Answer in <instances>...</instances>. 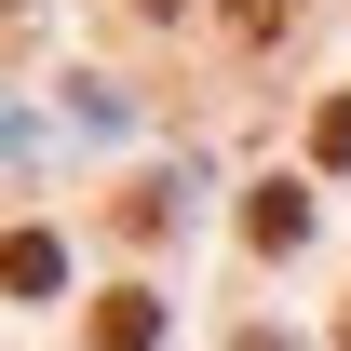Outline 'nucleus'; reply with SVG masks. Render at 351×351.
Here are the masks:
<instances>
[{"label": "nucleus", "instance_id": "1", "mask_svg": "<svg viewBox=\"0 0 351 351\" xmlns=\"http://www.w3.org/2000/svg\"><path fill=\"white\" fill-rule=\"evenodd\" d=\"M243 243H257V257H284V243H311V189H298V176H270L257 203H243Z\"/></svg>", "mask_w": 351, "mask_h": 351}, {"label": "nucleus", "instance_id": "2", "mask_svg": "<svg viewBox=\"0 0 351 351\" xmlns=\"http://www.w3.org/2000/svg\"><path fill=\"white\" fill-rule=\"evenodd\" d=\"M162 338V298H149V284H108V298H95V351H149Z\"/></svg>", "mask_w": 351, "mask_h": 351}, {"label": "nucleus", "instance_id": "3", "mask_svg": "<svg viewBox=\"0 0 351 351\" xmlns=\"http://www.w3.org/2000/svg\"><path fill=\"white\" fill-rule=\"evenodd\" d=\"M0 284H14V298H54V284H68V243H54V230H14V243H0Z\"/></svg>", "mask_w": 351, "mask_h": 351}, {"label": "nucleus", "instance_id": "4", "mask_svg": "<svg viewBox=\"0 0 351 351\" xmlns=\"http://www.w3.org/2000/svg\"><path fill=\"white\" fill-rule=\"evenodd\" d=\"M217 14H230V41H243V54H270V41L311 14V0H217Z\"/></svg>", "mask_w": 351, "mask_h": 351}, {"label": "nucleus", "instance_id": "5", "mask_svg": "<svg viewBox=\"0 0 351 351\" xmlns=\"http://www.w3.org/2000/svg\"><path fill=\"white\" fill-rule=\"evenodd\" d=\"M176 230V189H122V243H162Z\"/></svg>", "mask_w": 351, "mask_h": 351}, {"label": "nucleus", "instance_id": "6", "mask_svg": "<svg viewBox=\"0 0 351 351\" xmlns=\"http://www.w3.org/2000/svg\"><path fill=\"white\" fill-rule=\"evenodd\" d=\"M311 162H351V95H324V108H311Z\"/></svg>", "mask_w": 351, "mask_h": 351}, {"label": "nucleus", "instance_id": "7", "mask_svg": "<svg viewBox=\"0 0 351 351\" xmlns=\"http://www.w3.org/2000/svg\"><path fill=\"white\" fill-rule=\"evenodd\" d=\"M14 27H27V0H0V41H14Z\"/></svg>", "mask_w": 351, "mask_h": 351}, {"label": "nucleus", "instance_id": "8", "mask_svg": "<svg viewBox=\"0 0 351 351\" xmlns=\"http://www.w3.org/2000/svg\"><path fill=\"white\" fill-rule=\"evenodd\" d=\"M135 14H203V0H135Z\"/></svg>", "mask_w": 351, "mask_h": 351}]
</instances>
